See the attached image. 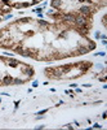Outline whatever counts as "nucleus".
<instances>
[{
  "mask_svg": "<svg viewBox=\"0 0 107 130\" xmlns=\"http://www.w3.org/2000/svg\"><path fill=\"white\" fill-rule=\"evenodd\" d=\"M95 47L90 35L59 21L19 17L0 27V50L40 62L79 57Z\"/></svg>",
  "mask_w": 107,
  "mask_h": 130,
  "instance_id": "1",
  "label": "nucleus"
},
{
  "mask_svg": "<svg viewBox=\"0 0 107 130\" xmlns=\"http://www.w3.org/2000/svg\"><path fill=\"white\" fill-rule=\"evenodd\" d=\"M107 5V0H50L52 10L47 16L52 21L67 24L90 35L94 17Z\"/></svg>",
  "mask_w": 107,
  "mask_h": 130,
  "instance_id": "2",
  "label": "nucleus"
},
{
  "mask_svg": "<svg viewBox=\"0 0 107 130\" xmlns=\"http://www.w3.org/2000/svg\"><path fill=\"white\" fill-rule=\"evenodd\" d=\"M35 74L36 70L31 64L0 55V87L25 85L32 81Z\"/></svg>",
  "mask_w": 107,
  "mask_h": 130,
  "instance_id": "3",
  "label": "nucleus"
},
{
  "mask_svg": "<svg viewBox=\"0 0 107 130\" xmlns=\"http://www.w3.org/2000/svg\"><path fill=\"white\" fill-rule=\"evenodd\" d=\"M93 67L90 61H78L68 64H59L48 67L44 70V75L48 79L53 81H66V79H76L85 75Z\"/></svg>",
  "mask_w": 107,
  "mask_h": 130,
  "instance_id": "4",
  "label": "nucleus"
},
{
  "mask_svg": "<svg viewBox=\"0 0 107 130\" xmlns=\"http://www.w3.org/2000/svg\"><path fill=\"white\" fill-rule=\"evenodd\" d=\"M44 0H0V7L12 12L13 9H26L34 7Z\"/></svg>",
  "mask_w": 107,
  "mask_h": 130,
  "instance_id": "5",
  "label": "nucleus"
},
{
  "mask_svg": "<svg viewBox=\"0 0 107 130\" xmlns=\"http://www.w3.org/2000/svg\"><path fill=\"white\" fill-rule=\"evenodd\" d=\"M9 13V10H7V9H4V8H2L0 7V24H2V21H3V18L7 16Z\"/></svg>",
  "mask_w": 107,
  "mask_h": 130,
  "instance_id": "6",
  "label": "nucleus"
}]
</instances>
